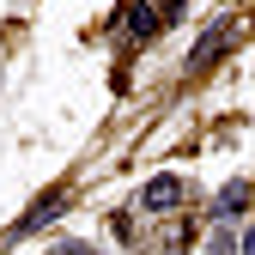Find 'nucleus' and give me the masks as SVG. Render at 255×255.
<instances>
[{"instance_id": "f257e3e1", "label": "nucleus", "mask_w": 255, "mask_h": 255, "mask_svg": "<svg viewBox=\"0 0 255 255\" xmlns=\"http://www.w3.org/2000/svg\"><path fill=\"white\" fill-rule=\"evenodd\" d=\"M182 195H188L182 176H152V182H146V195H140V207H146V213H176Z\"/></svg>"}, {"instance_id": "20e7f679", "label": "nucleus", "mask_w": 255, "mask_h": 255, "mask_svg": "<svg viewBox=\"0 0 255 255\" xmlns=\"http://www.w3.org/2000/svg\"><path fill=\"white\" fill-rule=\"evenodd\" d=\"M237 255H255V225H249V231H237Z\"/></svg>"}, {"instance_id": "f03ea898", "label": "nucleus", "mask_w": 255, "mask_h": 255, "mask_svg": "<svg viewBox=\"0 0 255 255\" xmlns=\"http://www.w3.org/2000/svg\"><path fill=\"white\" fill-rule=\"evenodd\" d=\"M249 207V182H231L225 188V195H219V207H213V219H219V225H231V219Z\"/></svg>"}, {"instance_id": "7ed1b4c3", "label": "nucleus", "mask_w": 255, "mask_h": 255, "mask_svg": "<svg viewBox=\"0 0 255 255\" xmlns=\"http://www.w3.org/2000/svg\"><path fill=\"white\" fill-rule=\"evenodd\" d=\"M207 255H237V231H231V225H219L213 243H207Z\"/></svg>"}]
</instances>
